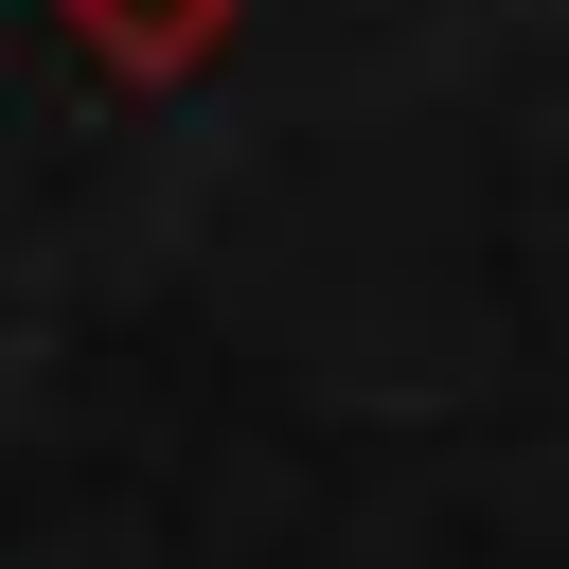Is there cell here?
Instances as JSON below:
<instances>
[{
    "label": "cell",
    "mask_w": 569,
    "mask_h": 569,
    "mask_svg": "<svg viewBox=\"0 0 569 569\" xmlns=\"http://www.w3.org/2000/svg\"><path fill=\"white\" fill-rule=\"evenodd\" d=\"M53 18H71V53L124 71V89H196V71L231 53V0H53Z\"/></svg>",
    "instance_id": "cell-1"
}]
</instances>
